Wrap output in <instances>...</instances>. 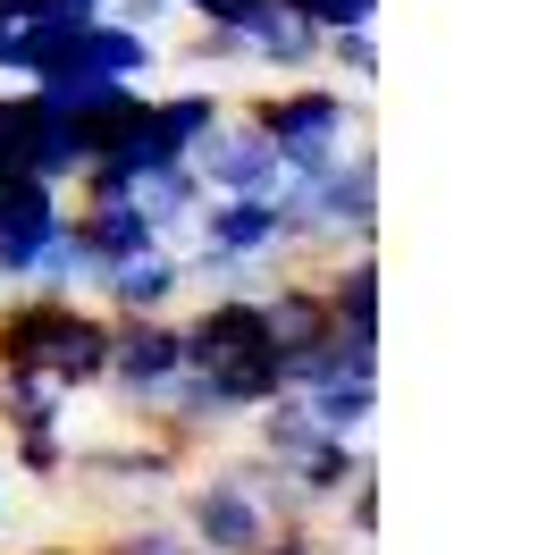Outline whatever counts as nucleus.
I'll return each mask as SVG.
<instances>
[{"label": "nucleus", "instance_id": "7ed1b4c3", "mask_svg": "<svg viewBox=\"0 0 555 555\" xmlns=\"http://www.w3.org/2000/svg\"><path fill=\"white\" fill-rule=\"evenodd\" d=\"M85 160H93V143H85L76 118H51L26 85L0 93V177H51V185H76Z\"/></svg>", "mask_w": 555, "mask_h": 555}, {"label": "nucleus", "instance_id": "1a4fd4ad", "mask_svg": "<svg viewBox=\"0 0 555 555\" xmlns=\"http://www.w3.org/2000/svg\"><path fill=\"white\" fill-rule=\"evenodd\" d=\"M185 463L194 447H177V438H118V447H85L68 463V480H102V488H177L185 480Z\"/></svg>", "mask_w": 555, "mask_h": 555}, {"label": "nucleus", "instance_id": "6ab92c4d", "mask_svg": "<svg viewBox=\"0 0 555 555\" xmlns=\"http://www.w3.org/2000/svg\"><path fill=\"white\" fill-rule=\"evenodd\" d=\"M143 109H152V127H160L177 152H194V143H203L210 127L228 118V102H219V93H203V85H185V93H152Z\"/></svg>", "mask_w": 555, "mask_h": 555}, {"label": "nucleus", "instance_id": "9d476101", "mask_svg": "<svg viewBox=\"0 0 555 555\" xmlns=\"http://www.w3.org/2000/svg\"><path fill=\"white\" fill-rule=\"evenodd\" d=\"M185 286H194V270H185V253H177V244H152V253L109 261V270L93 278L102 312H177V295H185Z\"/></svg>", "mask_w": 555, "mask_h": 555}, {"label": "nucleus", "instance_id": "bb28decb", "mask_svg": "<svg viewBox=\"0 0 555 555\" xmlns=\"http://www.w3.org/2000/svg\"><path fill=\"white\" fill-rule=\"evenodd\" d=\"M102 9L118 26H143V35H152V26H185V0H102Z\"/></svg>", "mask_w": 555, "mask_h": 555}, {"label": "nucleus", "instance_id": "f8f14e48", "mask_svg": "<svg viewBox=\"0 0 555 555\" xmlns=\"http://www.w3.org/2000/svg\"><path fill=\"white\" fill-rule=\"evenodd\" d=\"M346 379H379V328H320L312 346L286 353V387H346Z\"/></svg>", "mask_w": 555, "mask_h": 555}, {"label": "nucleus", "instance_id": "aec40b11", "mask_svg": "<svg viewBox=\"0 0 555 555\" xmlns=\"http://www.w3.org/2000/svg\"><path fill=\"white\" fill-rule=\"evenodd\" d=\"M312 404L320 429H337V438H362V421L379 413V379H346V387H312L304 396Z\"/></svg>", "mask_w": 555, "mask_h": 555}, {"label": "nucleus", "instance_id": "0eeeda50", "mask_svg": "<svg viewBox=\"0 0 555 555\" xmlns=\"http://www.w3.org/2000/svg\"><path fill=\"white\" fill-rule=\"evenodd\" d=\"M85 295H51V286H9L0 295V371H51L68 353V328Z\"/></svg>", "mask_w": 555, "mask_h": 555}, {"label": "nucleus", "instance_id": "7c9ffc66", "mask_svg": "<svg viewBox=\"0 0 555 555\" xmlns=\"http://www.w3.org/2000/svg\"><path fill=\"white\" fill-rule=\"evenodd\" d=\"M0 295H9V286H0Z\"/></svg>", "mask_w": 555, "mask_h": 555}, {"label": "nucleus", "instance_id": "f3484780", "mask_svg": "<svg viewBox=\"0 0 555 555\" xmlns=\"http://www.w3.org/2000/svg\"><path fill=\"white\" fill-rule=\"evenodd\" d=\"M68 421V387L51 371H0V429H60Z\"/></svg>", "mask_w": 555, "mask_h": 555}, {"label": "nucleus", "instance_id": "412c9836", "mask_svg": "<svg viewBox=\"0 0 555 555\" xmlns=\"http://www.w3.org/2000/svg\"><path fill=\"white\" fill-rule=\"evenodd\" d=\"M9 463H17V472H26L35 488H51V480H68L76 447L60 438V429H17V438H9Z\"/></svg>", "mask_w": 555, "mask_h": 555}, {"label": "nucleus", "instance_id": "b1692460", "mask_svg": "<svg viewBox=\"0 0 555 555\" xmlns=\"http://www.w3.org/2000/svg\"><path fill=\"white\" fill-rule=\"evenodd\" d=\"M102 555H203V547H194L177 521H135V530H118Z\"/></svg>", "mask_w": 555, "mask_h": 555}, {"label": "nucleus", "instance_id": "a878e982", "mask_svg": "<svg viewBox=\"0 0 555 555\" xmlns=\"http://www.w3.org/2000/svg\"><path fill=\"white\" fill-rule=\"evenodd\" d=\"M304 17H312L320 35H337V26H379V0H304Z\"/></svg>", "mask_w": 555, "mask_h": 555}, {"label": "nucleus", "instance_id": "4468645a", "mask_svg": "<svg viewBox=\"0 0 555 555\" xmlns=\"http://www.w3.org/2000/svg\"><path fill=\"white\" fill-rule=\"evenodd\" d=\"M362 472H371L362 438H337V429H328V438H312V447L286 463V480H295V496H304V514H312V521L328 514V505H337V496H346Z\"/></svg>", "mask_w": 555, "mask_h": 555}, {"label": "nucleus", "instance_id": "20e7f679", "mask_svg": "<svg viewBox=\"0 0 555 555\" xmlns=\"http://www.w3.org/2000/svg\"><path fill=\"white\" fill-rule=\"evenodd\" d=\"M185 371V328H177V312H109V396L135 413L143 396L160 379H177Z\"/></svg>", "mask_w": 555, "mask_h": 555}, {"label": "nucleus", "instance_id": "c756f323", "mask_svg": "<svg viewBox=\"0 0 555 555\" xmlns=\"http://www.w3.org/2000/svg\"><path fill=\"white\" fill-rule=\"evenodd\" d=\"M17 555H93V547H17Z\"/></svg>", "mask_w": 555, "mask_h": 555}, {"label": "nucleus", "instance_id": "4be33fe9", "mask_svg": "<svg viewBox=\"0 0 555 555\" xmlns=\"http://www.w3.org/2000/svg\"><path fill=\"white\" fill-rule=\"evenodd\" d=\"M320 68L346 76V85H379V42H371V26H337V35H320Z\"/></svg>", "mask_w": 555, "mask_h": 555}, {"label": "nucleus", "instance_id": "393cba45", "mask_svg": "<svg viewBox=\"0 0 555 555\" xmlns=\"http://www.w3.org/2000/svg\"><path fill=\"white\" fill-rule=\"evenodd\" d=\"M328 514H346V539H371V530H379V472H362Z\"/></svg>", "mask_w": 555, "mask_h": 555}, {"label": "nucleus", "instance_id": "c85d7f7f", "mask_svg": "<svg viewBox=\"0 0 555 555\" xmlns=\"http://www.w3.org/2000/svg\"><path fill=\"white\" fill-rule=\"evenodd\" d=\"M35 9H42V0H0V26H26Z\"/></svg>", "mask_w": 555, "mask_h": 555}, {"label": "nucleus", "instance_id": "a211bd4d", "mask_svg": "<svg viewBox=\"0 0 555 555\" xmlns=\"http://www.w3.org/2000/svg\"><path fill=\"white\" fill-rule=\"evenodd\" d=\"M261 312H270L278 353L312 346L320 328H328V304H320V286H312V278H278V286H261Z\"/></svg>", "mask_w": 555, "mask_h": 555}, {"label": "nucleus", "instance_id": "39448f33", "mask_svg": "<svg viewBox=\"0 0 555 555\" xmlns=\"http://www.w3.org/2000/svg\"><path fill=\"white\" fill-rule=\"evenodd\" d=\"M236 118H244V127H261L278 152H286V143H320V135H353V102L320 68L295 76V85H270V93H244Z\"/></svg>", "mask_w": 555, "mask_h": 555}, {"label": "nucleus", "instance_id": "5701e85b", "mask_svg": "<svg viewBox=\"0 0 555 555\" xmlns=\"http://www.w3.org/2000/svg\"><path fill=\"white\" fill-rule=\"evenodd\" d=\"M194 35H185V68H244V35L236 26H203V17H185Z\"/></svg>", "mask_w": 555, "mask_h": 555}, {"label": "nucleus", "instance_id": "ddd939ff", "mask_svg": "<svg viewBox=\"0 0 555 555\" xmlns=\"http://www.w3.org/2000/svg\"><path fill=\"white\" fill-rule=\"evenodd\" d=\"M244 60L270 76H312L320 68V26L304 17V0H261V17L244 26Z\"/></svg>", "mask_w": 555, "mask_h": 555}, {"label": "nucleus", "instance_id": "f257e3e1", "mask_svg": "<svg viewBox=\"0 0 555 555\" xmlns=\"http://www.w3.org/2000/svg\"><path fill=\"white\" fill-rule=\"evenodd\" d=\"M278 210H286V244H295V253H353V244H379V160L353 143L328 177L278 185Z\"/></svg>", "mask_w": 555, "mask_h": 555}, {"label": "nucleus", "instance_id": "6e6552de", "mask_svg": "<svg viewBox=\"0 0 555 555\" xmlns=\"http://www.w3.org/2000/svg\"><path fill=\"white\" fill-rule=\"evenodd\" d=\"M185 160H194V177H203V194H278V185H286L278 143L261 135V127H244L236 109H228V118L185 152Z\"/></svg>", "mask_w": 555, "mask_h": 555}, {"label": "nucleus", "instance_id": "f03ea898", "mask_svg": "<svg viewBox=\"0 0 555 555\" xmlns=\"http://www.w3.org/2000/svg\"><path fill=\"white\" fill-rule=\"evenodd\" d=\"M177 530L203 555H253L278 530L270 496H261V454H228L210 472H185L177 488Z\"/></svg>", "mask_w": 555, "mask_h": 555}, {"label": "nucleus", "instance_id": "423d86ee", "mask_svg": "<svg viewBox=\"0 0 555 555\" xmlns=\"http://www.w3.org/2000/svg\"><path fill=\"white\" fill-rule=\"evenodd\" d=\"M60 228H68V185L0 177V286H35V261Z\"/></svg>", "mask_w": 555, "mask_h": 555}, {"label": "nucleus", "instance_id": "cd10ccee", "mask_svg": "<svg viewBox=\"0 0 555 555\" xmlns=\"http://www.w3.org/2000/svg\"><path fill=\"white\" fill-rule=\"evenodd\" d=\"M253 555H320V539H312V521H278Z\"/></svg>", "mask_w": 555, "mask_h": 555}, {"label": "nucleus", "instance_id": "dca6fc26", "mask_svg": "<svg viewBox=\"0 0 555 555\" xmlns=\"http://www.w3.org/2000/svg\"><path fill=\"white\" fill-rule=\"evenodd\" d=\"M143 194V210H152V228H160V244H177V236H194V210L210 203L203 194V177H194V160H169V169H152L135 185Z\"/></svg>", "mask_w": 555, "mask_h": 555}, {"label": "nucleus", "instance_id": "2eb2a0df", "mask_svg": "<svg viewBox=\"0 0 555 555\" xmlns=\"http://www.w3.org/2000/svg\"><path fill=\"white\" fill-rule=\"evenodd\" d=\"M312 286L328 304V328H379V253L371 244H353L328 270H312Z\"/></svg>", "mask_w": 555, "mask_h": 555}, {"label": "nucleus", "instance_id": "9b49d317", "mask_svg": "<svg viewBox=\"0 0 555 555\" xmlns=\"http://www.w3.org/2000/svg\"><path fill=\"white\" fill-rule=\"evenodd\" d=\"M68 228H76V244H85L93 278H102L109 261H135V253H152V244H160V228H152L143 194H102V203H76Z\"/></svg>", "mask_w": 555, "mask_h": 555}]
</instances>
